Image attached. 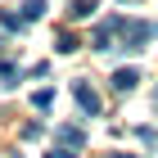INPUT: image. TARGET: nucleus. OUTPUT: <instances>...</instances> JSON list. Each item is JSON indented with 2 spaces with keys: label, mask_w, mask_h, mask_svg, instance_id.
<instances>
[{
  "label": "nucleus",
  "mask_w": 158,
  "mask_h": 158,
  "mask_svg": "<svg viewBox=\"0 0 158 158\" xmlns=\"http://www.w3.org/2000/svg\"><path fill=\"white\" fill-rule=\"evenodd\" d=\"M45 158H77V154H68V149H59V145H54V149H50Z\"/></svg>",
  "instance_id": "13"
},
{
  "label": "nucleus",
  "mask_w": 158,
  "mask_h": 158,
  "mask_svg": "<svg viewBox=\"0 0 158 158\" xmlns=\"http://www.w3.org/2000/svg\"><path fill=\"white\" fill-rule=\"evenodd\" d=\"M99 0H68V18H90Z\"/></svg>",
  "instance_id": "5"
},
{
  "label": "nucleus",
  "mask_w": 158,
  "mask_h": 158,
  "mask_svg": "<svg viewBox=\"0 0 158 158\" xmlns=\"http://www.w3.org/2000/svg\"><path fill=\"white\" fill-rule=\"evenodd\" d=\"M18 68H14V63H0V86H5V90H14V86H18Z\"/></svg>",
  "instance_id": "7"
},
{
  "label": "nucleus",
  "mask_w": 158,
  "mask_h": 158,
  "mask_svg": "<svg viewBox=\"0 0 158 158\" xmlns=\"http://www.w3.org/2000/svg\"><path fill=\"white\" fill-rule=\"evenodd\" d=\"M109 81H113V90H122V95H127V90H135V81H140V73H135V68H118V73H113Z\"/></svg>",
  "instance_id": "4"
},
{
  "label": "nucleus",
  "mask_w": 158,
  "mask_h": 158,
  "mask_svg": "<svg viewBox=\"0 0 158 158\" xmlns=\"http://www.w3.org/2000/svg\"><path fill=\"white\" fill-rule=\"evenodd\" d=\"M77 45H81V41H77L73 32H59V36H54V50H59V54H73Z\"/></svg>",
  "instance_id": "8"
},
{
  "label": "nucleus",
  "mask_w": 158,
  "mask_h": 158,
  "mask_svg": "<svg viewBox=\"0 0 158 158\" xmlns=\"http://www.w3.org/2000/svg\"><path fill=\"white\" fill-rule=\"evenodd\" d=\"M109 158H131V154H109Z\"/></svg>",
  "instance_id": "14"
},
{
  "label": "nucleus",
  "mask_w": 158,
  "mask_h": 158,
  "mask_svg": "<svg viewBox=\"0 0 158 158\" xmlns=\"http://www.w3.org/2000/svg\"><path fill=\"white\" fill-rule=\"evenodd\" d=\"M73 99H77V109L86 118H99V95L90 90V81H73Z\"/></svg>",
  "instance_id": "2"
},
{
  "label": "nucleus",
  "mask_w": 158,
  "mask_h": 158,
  "mask_svg": "<svg viewBox=\"0 0 158 158\" xmlns=\"http://www.w3.org/2000/svg\"><path fill=\"white\" fill-rule=\"evenodd\" d=\"M54 145L68 149V154H73V149H86V131L81 127H59V131H54Z\"/></svg>",
  "instance_id": "3"
},
{
  "label": "nucleus",
  "mask_w": 158,
  "mask_h": 158,
  "mask_svg": "<svg viewBox=\"0 0 158 158\" xmlns=\"http://www.w3.org/2000/svg\"><path fill=\"white\" fill-rule=\"evenodd\" d=\"M41 131H45V127H41V122H27V127H23V140H36Z\"/></svg>",
  "instance_id": "10"
},
{
  "label": "nucleus",
  "mask_w": 158,
  "mask_h": 158,
  "mask_svg": "<svg viewBox=\"0 0 158 158\" xmlns=\"http://www.w3.org/2000/svg\"><path fill=\"white\" fill-rule=\"evenodd\" d=\"M118 27H122V14H109L104 23H95L90 45H95V50H118Z\"/></svg>",
  "instance_id": "1"
},
{
  "label": "nucleus",
  "mask_w": 158,
  "mask_h": 158,
  "mask_svg": "<svg viewBox=\"0 0 158 158\" xmlns=\"http://www.w3.org/2000/svg\"><path fill=\"white\" fill-rule=\"evenodd\" d=\"M0 27H5V32H18V27H23V18H18V14H9V9H0Z\"/></svg>",
  "instance_id": "9"
},
{
  "label": "nucleus",
  "mask_w": 158,
  "mask_h": 158,
  "mask_svg": "<svg viewBox=\"0 0 158 158\" xmlns=\"http://www.w3.org/2000/svg\"><path fill=\"white\" fill-rule=\"evenodd\" d=\"M135 135H140L145 145H154V140H158V131H154V127H135Z\"/></svg>",
  "instance_id": "11"
},
{
  "label": "nucleus",
  "mask_w": 158,
  "mask_h": 158,
  "mask_svg": "<svg viewBox=\"0 0 158 158\" xmlns=\"http://www.w3.org/2000/svg\"><path fill=\"white\" fill-rule=\"evenodd\" d=\"M50 99H54L50 90H36V95H32V104H36V109H50Z\"/></svg>",
  "instance_id": "12"
},
{
  "label": "nucleus",
  "mask_w": 158,
  "mask_h": 158,
  "mask_svg": "<svg viewBox=\"0 0 158 158\" xmlns=\"http://www.w3.org/2000/svg\"><path fill=\"white\" fill-rule=\"evenodd\" d=\"M41 14H45V0H23V14H18V18H23V23H36Z\"/></svg>",
  "instance_id": "6"
}]
</instances>
